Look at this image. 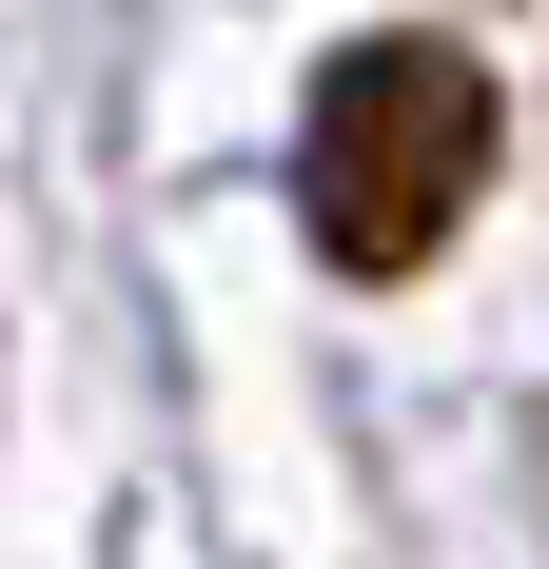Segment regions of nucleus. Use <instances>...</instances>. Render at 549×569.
I'll return each mask as SVG.
<instances>
[{"label":"nucleus","instance_id":"nucleus-1","mask_svg":"<svg viewBox=\"0 0 549 569\" xmlns=\"http://www.w3.org/2000/svg\"><path fill=\"white\" fill-rule=\"evenodd\" d=\"M491 59L471 40H353L295 118V217H315L333 276H432L471 197H491Z\"/></svg>","mask_w":549,"mask_h":569}]
</instances>
